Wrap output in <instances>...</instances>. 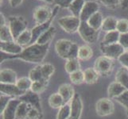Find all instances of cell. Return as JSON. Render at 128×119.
I'll list each match as a JSON object with an SVG mask.
<instances>
[{
    "mask_svg": "<svg viewBox=\"0 0 128 119\" xmlns=\"http://www.w3.org/2000/svg\"><path fill=\"white\" fill-rule=\"evenodd\" d=\"M118 62L121 64L122 67L128 68V51L126 50L123 53L118 57Z\"/></svg>",
    "mask_w": 128,
    "mask_h": 119,
    "instance_id": "ee69618b",
    "label": "cell"
},
{
    "mask_svg": "<svg viewBox=\"0 0 128 119\" xmlns=\"http://www.w3.org/2000/svg\"><path fill=\"white\" fill-rule=\"evenodd\" d=\"M121 4H122V8L125 9V8L128 7V0H122Z\"/></svg>",
    "mask_w": 128,
    "mask_h": 119,
    "instance_id": "681fc988",
    "label": "cell"
},
{
    "mask_svg": "<svg viewBox=\"0 0 128 119\" xmlns=\"http://www.w3.org/2000/svg\"><path fill=\"white\" fill-rule=\"evenodd\" d=\"M126 50H127V51H128V48H127V49H126Z\"/></svg>",
    "mask_w": 128,
    "mask_h": 119,
    "instance_id": "db71d44e",
    "label": "cell"
},
{
    "mask_svg": "<svg viewBox=\"0 0 128 119\" xmlns=\"http://www.w3.org/2000/svg\"><path fill=\"white\" fill-rule=\"evenodd\" d=\"M21 102L26 103L30 105H31L33 107L38 109V111L42 112V101L41 97L39 94L34 93L32 91H28L26 93L18 98Z\"/></svg>",
    "mask_w": 128,
    "mask_h": 119,
    "instance_id": "8fae6325",
    "label": "cell"
},
{
    "mask_svg": "<svg viewBox=\"0 0 128 119\" xmlns=\"http://www.w3.org/2000/svg\"><path fill=\"white\" fill-rule=\"evenodd\" d=\"M48 80H46V79H42V80H39V81H34L32 83L30 91H32L34 93L40 95L41 93L46 91V89L48 87Z\"/></svg>",
    "mask_w": 128,
    "mask_h": 119,
    "instance_id": "d6a6232c",
    "label": "cell"
},
{
    "mask_svg": "<svg viewBox=\"0 0 128 119\" xmlns=\"http://www.w3.org/2000/svg\"><path fill=\"white\" fill-rule=\"evenodd\" d=\"M71 115V111H70V104H64L62 107L59 109L58 114L56 115V119H68Z\"/></svg>",
    "mask_w": 128,
    "mask_h": 119,
    "instance_id": "74e56055",
    "label": "cell"
},
{
    "mask_svg": "<svg viewBox=\"0 0 128 119\" xmlns=\"http://www.w3.org/2000/svg\"><path fill=\"white\" fill-rule=\"evenodd\" d=\"M15 41L18 44V45H20L22 47H27L30 45L32 41L31 30H30V29L25 30L22 33L19 35V37L15 40Z\"/></svg>",
    "mask_w": 128,
    "mask_h": 119,
    "instance_id": "484cf974",
    "label": "cell"
},
{
    "mask_svg": "<svg viewBox=\"0 0 128 119\" xmlns=\"http://www.w3.org/2000/svg\"><path fill=\"white\" fill-rule=\"evenodd\" d=\"M32 80L29 77H22L20 79H18L16 85L22 91L26 92L30 90L32 86Z\"/></svg>",
    "mask_w": 128,
    "mask_h": 119,
    "instance_id": "e575fe53",
    "label": "cell"
},
{
    "mask_svg": "<svg viewBox=\"0 0 128 119\" xmlns=\"http://www.w3.org/2000/svg\"><path fill=\"white\" fill-rule=\"evenodd\" d=\"M14 41L9 25H0V41L8 42Z\"/></svg>",
    "mask_w": 128,
    "mask_h": 119,
    "instance_id": "1f68e13d",
    "label": "cell"
},
{
    "mask_svg": "<svg viewBox=\"0 0 128 119\" xmlns=\"http://www.w3.org/2000/svg\"><path fill=\"white\" fill-rule=\"evenodd\" d=\"M0 25H6V19H5V17L3 16L2 14H0Z\"/></svg>",
    "mask_w": 128,
    "mask_h": 119,
    "instance_id": "c3c4849f",
    "label": "cell"
},
{
    "mask_svg": "<svg viewBox=\"0 0 128 119\" xmlns=\"http://www.w3.org/2000/svg\"><path fill=\"white\" fill-rule=\"evenodd\" d=\"M99 3L95 1H86L81 11L80 18L81 21H88L90 17L99 11Z\"/></svg>",
    "mask_w": 128,
    "mask_h": 119,
    "instance_id": "4fadbf2b",
    "label": "cell"
},
{
    "mask_svg": "<svg viewBox=\"0 0 128 119\" xmlns=\"http://www.w3.org/2000/svg\"><path fill=\"white\" fill-rule=\"evenodd\" d=\"M42 112L38 111L36 108L32 107L28 114V116L26 119H42Z\"/></svg>",
    "mask_w": 128,
    "mask_h": 119,
    "instance_id": "b9f144b4",
    "label": "cell"
},
{
    "mask_svg": "<svg viewBox=\"0 0 128 119\" xmlns=\"http://www.w3.org/2000/svg\"><path fill=\"white\" fill-rule=\"evenodd\" d=\"M114 111V105L111 99L102 98L96 104V112L100 117L111 115Z\"/></svg>",
    "mask_w": 128,
    "mask_h": 119,
    "instance_id": "ba28073f",
    "label": "cell"
},
{
    "mask_svg": "<svg viewBox=\"0 0 128 119\" xmlns=\"http://www.w3.org/2000/svg\"><path fill=\"white\" fill-rule=\"evenodd\" d=\"M104 19V18L103 17L102 14H101L100 11H98L97 13H96L95 14L92 15L90 18L88 20L87 22L91 27L99 31L100 29H101V27H102Z\"/></svg>",
    "mask_w": 128,
    "mask_h": 119,
    "instance_id": "7402d4cb",
    "label": "cell"
},
{
    "mask_svg": "<svg viewBox=\"0 0 128 119\" xmlns=\"http://www.w3.org/2000/svg\"><path fill=\"white\" fill-rule=\"evenodd\" d=\"M117 23L118 20L114 17H107L104 19L101 29L106 33L114 31L117 28Z\"/></svg>",
    "mask_w": 128,
    "mask_h": 119,
    "instance_id": "cb8c5ba5",
    "label": "cell"
},
{
    "mask_svg": "<svg viewBox=\"0 0 128 119\" xmlns=\"http://www.w3.org/2000/svg\"><path fill=\"white\" fill-rule=\"evenodd\" d=\"M127 116H128V110H127Z\"/></svg>",
    "mask_w": 128,
    "mask_h": 119,
    "instance_id": "816d5d0a",
    "label": "cell"
},
{
    "mask_svg": "<svg viewBox=\"0 0 128 119\" xmlns=\"http://www.w3.org/2000/svg\"><path fill=\"white\" fill-rule=\"evenodd\" d=\"M56 32V28L54 26H51L50 29H47L46 31L38 38L36 43L40 44V45H47V44H50L52 40L54 39V37L55 36Z\"/></svg>",
    "mask_w": 128,
    "mask_h": 119,
    "instance_id": "ffe728a7",
    "label": "cell"
},
{
    "mask_svg": "<svg viewBox=\"0 0 128 119\" xmlns=\"http://www.w3.org/2000/svg\"><path fill=\"white\" fill-rule=\"evenodd\" d=\"M60 6H56L52 10H54V14H52V16L51 17V18L48 20L46 22L41 24V25H37L35 27H34L31 29V33H32V41H31V45L32 44L36 43L37 41L38 40V38L40 37L42 35L45 33L47 29H48L51 27V24L52 23V21H54L55 16L56 15L57 12H58Z\"/></svg>",
    "mask_w": 128,
    "mask_h": 119,
    "instance_id": "52a82bcc",
    "label": "cell"
},
{
    "mask_svg": "<svg viewBox=\"0 0 128 119\" xmlns=\"http://www.w3.org/2000/svg\"><path fill=\"white\" fill-rule=\"evenodd\" d=\"M97 1L110 9H116L122 2L120 0H97Z\"/></svg>",
    "mask_w": 128,
    "mask_h": 119,
    "instance_id": "f35d334b",
    "label": "cell"
},
{
    "mask_svg": "<svg viewBox=\"0 0 128 119\" xmlns=\"http://www.w3.org/2000/svg\"><path fill=\"white\" fill-rule=\"evenodd\" d=\"M12 98L8 95L1 94V97H0V113H2L3 111L5 110L6 107L7 106V104L9 103V102L10 101Z\"/></svg>",
    "mask_w": 128,
    "mask_h": 119,
    "instance_id": "7bdbcfd3",
    "label": "cell"
},
{
    "mask_svg": "<svg viewBox=\"0 0 128 119\" xmlns=\"http://www.w3.org/2000/svg\"><path fill=\"white\" fill-rule=\"evenodd\" d=\"M33 107L26 103L21 102L16 112V119H26L30 111Z\"/></svg>",
    "mask_w": 128,
    "mask_h": 119,
    "instance_id": "4316f807",
    "label": "cell"
},
{
    "mask_svg": "<svg viewBox=\"0 0 128 119\" xmlns=\"http://www.w3.org/2000/svg\"><path fill=\"white\" fill-rule=\"evenodd\" d=\"M86 1L85 0H73L68 6V10L71 11L72 14L75 17H80L81 11L84 8Z\"/></svg>",
    "mask_w": 128,
    "mask_h": 119,
    "instance_id": "603a6c76",
    "label": "cell"
},
{
    "mask_svg": "<svg viewBox=\"0 0 128 119\" xmlns=\"http://www.w3.org/2000/svg\"><path fill=\"white\" fill-rule=\"evenodd\" d=\"M52 14L54 10L48 6H38L34 11V19L37 25H41L50 20Z\"/></svg>",
    "mask_w": 128,
    "mask_h": 119,
    "instance_id": "30bf717a",
    "label": "cell"
},
{
    "mask_svg": "<svg viewBox=\"0 0 128 119\" xmlns=\"http://www.w3.org/2000/svg\"><path fill=\"white\" fill-rule=\"evenodd\" d=\"M100 49L104 56H108L112 60H118L126 49L120 43L111 44V45H100Z\"/></svg>",
    "mask_w": 128,
    "mask_h": 119,
    "instance_id": "9c48e42d",
    "label": "cell"
},
{
    "mask_svg": "<svg viewBox=\"0 0 128 119\" xmlns=\"http://www.w3.org/2000/svg\"><path fill=\"white\" fill-rule=\"evenodd\" d=\"M114 67V60L108 56H102L98 57L94 64V68L101 76H108L112 74Z\"/></svg>",
    "mask_w": 128,
    "mask_h": 119,
    "instance_id": "3957f363",
    "label": "cell"
},
{
    "mask_svg": "<svg viewBox=\"0 0 128 119\" xmlns=\"http://www.w3.org/2000/svg\"><path fill=\"white\" fill-rule=\"evenodd\" d=\"M41 68H42V72L44 79L50 80V79L55 72V67L51 64L46 63V64H41Z\"/></svg>",
    "mask_w": 128,
    "mask_h": 119,
    "instance_id": "836d02e7",
    "label": "cell"
},
{
    "mask_svg": "<svg viewBox=\"0 0 128 119\" xmlns=\"http://www.w3.org/2000/svg\"><path fill=\"white\" fill-rule=\"evenodd\" d=\"M120 37V33L118 32L117 30L114 31H111L106 33L102 41V45H111V44H116L118 43Z\"/></svg>",
    "mask_w": 128,
    "mask_h": 119,
    "instance_id": "f546056e",
    "label": "cell"
},
{
    "mask_svg": "<svg viewBox=\"0 0 128 119\" xmlns=\"http://www.w3.org/2000/svg\"><path fill=\"white\" fill-rule=\"evenodd\" d=\"M126 89L123 87L121 83L117 81L112 82L108 86V95L109 99H116L124 92Z\"/></svg>",
    "mask_w": 128,
    "mask_h": 119,
    "instance_id": "d6986e66",
    "label": "cell"
},
{
    "mask_svg": "<svg viewBox=\"0 0 128 119\" xmlns=\"http://www.w3.org/2000/svg\"><path fill=\"white\" fill-rule=\"evenodd\" d=\"M70 111H71V119H80L83 112V102L80 95L76 93L70 102Z\"/></svg>",
    "mask_w": 128,
    "mask_h": 119,
    "instance_id": "7c38bea8",
    "label": "cell"
},
{
    "mask_svg": "<svg viewBox=\"0 0 128 119\" xmlns=\"http://www.w3.org/2000/svg\"><path fill=\"white\" fill-rule=\"evenodd\" d=\"M8 25L14 41L27 29V21L22 16H10Z\"/></svg>",
    "mask_w": 128,
    "mask_h": 119,
    "instance_id": "277c9868",
    "label": "cell"
},
{
    "mask_svg": "<svg viewBox=\"0 0 128 119\" xmlns=\"http://www.w3.org/2000/svg\"><path fill=\"white\" fill-rule=\"evenodd\" d=\"M72 1L73 0H54V3L56 4V6L64 8H68L69 5L72 3Z\"/></svg>",
    "mask_w": 128,
    "mask_h": 119,
    "instance_id": "bcb514c9",
    "label": "cell"
},
{
    "mask_svg": "<svg viewBox=\"0 0 128 119\" xmlns=\"http://www.w3.org/2000/svg\"><path fill=\"white\" fill-rule=\"evenodd\" d=\"M0 48H1L2 52H5L8 55H18L23 51V47L18 45L15 41H8V42H2L0 41Z\"/></svg>",
    "mask_w": 128,
    "mask_h": 119,
    "instance_id": "5bb4252c",
    "label": "cell"
},
{
    "mask_svg": "<svg viewBox=\"0 0 128 119\" xmlns=\"http://www.w3.org/2000/svg\"><path fill=\"white\" fill-rule=\"evenodd\" d=\"M116 81L121 83L128 90V68L122 67L118 70L116 74Z\"/></svg>",
    "mask_w": 128,
    "mask_h": 119,
    "instance_id": "d4e9b609",
    "label": "cell"
},
{
    "mask_svg": "<svg viewBox=\"0 0 128 119\" xmlns=\"http://www.w3.org/2000/svg\"><path fill=\"white\" fill-rule=\"evenodd\" d=\"M116 30L120 33H128V20L125 18L118 20Z\"/></svg>",
    "mask_w": 128,
    "mask_h": 119,
    "instance_id": "ab89813d",
    "label": "cell"
},
{
    "mask_svg": "<svg viewBox=\"0 0 128 119\" xmlns=\"http://www.w3.org/2000/svg\"><path fill=\"white\" fill-rule=\"evenodd\" d=\"M22 1L23 0H9V2H10L11 7H17L21 5Z\"/></svg>",
    "mask_w": 128,
    "mask_h": 119,
    "instance_id": "7dc6e473",
    "label": "cell"
},
{
    "mask_svg": "<svg viewBox=\"0 0 128 119\" xmlns=\"http://www.w3.org/2000/svg\"><path fill=\"white\" fill-rule=\"evenodd\" d=\"M50 45V44L40 45V44L34 43L26 47L23 51L18 55H8L6 59H19L32 64H41L46 58Z\"/></svg>",
    "mask_w": 128,
    "mask_h": 119,
    "instance_id": "6da1fadb",
    "label": "cell"
},
{
    "mask_svg": "<svg viewBox=\"0 0 128 119\" xmlns=\"http://www.w3.org/2000/svg\"><path fill=\"white\" fill-rule=\"evenodd\" d=\"M0 91L1 94L8 95L11 98H19L26 93V91H22L16 84H9V83H1Z\"/></svg>",
    "mask_w": 128,
    "mask_h": 119,
    "instance_id": "2e32d148",
    "label": "cell"
},
{
    "mask_svg": "<svg viewBox=\"0 0 128 119\" xmlns=\"http://www.w3.org/2000/svg\"><path fill=\"white\" fill-rule=\"evenodd\" d=\"M21 100L18 98H12L9 102L5 110L1 114L2 119H16V112Z\"/></svg>",
    "mask_w": 128,
    "mask_h": 119,
    "instance_id": "9a60e30c",
    "label": "cell"
},
{
    "mask_svg": "<svg viewBox=\"0 0 128 119\" xmlns=\"http://www.w3.org/2000/svg\"><path fill=\"white\" fill-rule=\"evenodd\" d=\"M78 33L83 41L88 44H94L98 40L99 31L91 27L87 21H81Z\"/></svg>",
    "mask_w": 128,
    "mask_h": 119,
    "instance_id": "8992f818",
    "label": "cell"
},
{
    "mask_svg": "<svg viewBox=\"0 0 128 119\" xmlns=\"http://www.w3.org/2000/svg\"><path fill=\"white\" fill-rule=\"evenodd\" d=\"M41 1L46 2H48V3H52V2H54V0H41Z\"/></svg>",
    "mask_w": 128,
    "mask_h": 119,
    "instance_id": "f907efd6",
    "label": "cell"
},
{
    "mask_svg": "<svg viewBox=\"0 0 128 119\" xmlns=\"http://www.w3.org/2000/svg\"><path fill=\"white\" fill-rule=\"evenodd\" d=\"M58 93L62 96L64 101V103L67 104L71 102V100L74 97L76 92H75L73 87L68 83H63L58 88Z\"/></svg>",
    "mask_w": 128,
    "mask_h": 119,
    "instance_id": "e0dca14e",
    "label": "cell"
},
{
    "mask_svg": "<svg viewBox=\"0 0 128 119\" xmlns=\"http://www.w3.org/2000/svg\"><path fill=\"white\" fill-rule=\"evenodd\" d=\"M84 83L88 84H94L99 80L100 75L94 68H88L84 72Z\"/></svg>",
    "mask_w": 128,
    "mask_h": 119,
    "instance_id": "44dd1931",
    "label": "cell"
},
{
    "mask_svg": "<svg viewBox=\"0 0 128 119\" xmlns=\"http://www.w3.org/2000/svg\"><path fill=\"white\" fill-rule=\"evenodd\" d=\"M93 56V51L88 45H82L79 48L77 58L80 60H88Z\"/></svg>",
    "mask_w": 128,
    "mask_h": 119,
    "instance_id": "4dcf8cb0",
    "label": "cell"
},
{
    "mask_svg": "<svg viewBox=\"0 0 128 119\" xmlns=\"http://www.w3.org/2000/svg\"><path fill=\"white\" fill-rule=\"evenodd\" d=\"M64 69L69 75L80 70V64L78 58L67 60L64 64Z\"/></svg>",
    "mask_w": 128,
    "mask_h": 119,
    "instance_id": "f1b7e54d",
    "label": "cell"
},
{
    "mask_svg": "<svg viewBox=\"0 0 128 119\" xmlns=\"http://www.w3.org/2000/svg\"><path fill=\"white\" fill-rule=\"evenodd\" d=\"M114 99L116 100V102H118L122 106H123L127 111L128 110V90H126L122 95L118 96L117 98H116Z\"/></svg>",
    "mask_w": 128,
    "mask_h": 119,
    "instance_id": "60d3db41",
    "label": "cell"
},
{
    "mask_svg": "<svg viewBox=\"0 0 128 119\" xmlns=\"http://www.w3.org/2000/svg\"><path fill=\"white\" fill-rule=\"evenodd\" d=\"M28 77L31 79L32 82L39 81V80H42V79H44L43 76H42V72L41 65H38L32 70H30L29 72Z\"/></svg>",
    "mask_w": 128,
    "mask_h": 119,
    "instance_id": "8d00e7d4",
    "label": "cell"
},
{
    "mask_svg": "<svg viewBox=\"0 0 128 119\" xmlns=\"http://www.w3.org/2000/svg\"><path fill=\"white\" fill-rule=\"evenodd\" d=\"M81 23L80 17H75L73 15L62 17L58 20V24L64 32L68 33H74L78 32Z\"/></svg>",
    "mask_w": 128,
    "mask_h": 119,
    "instance_id": "5b68a950",
    "label": "cell"
},
{
    "mask_svg": "<svg viewBox=\"0 0 128 119\" xmlns=\"http://www.w3.org/2000/svg\"><path fill=\"white\" fill-rule=\"evenodd\" d=\"M64 101L58 92L57 93H54L51 95L48 98V105L50 107L54 109H60L64 105Z\"/></svg>",
    "mask_w": 128,
    "mask_h": 119,
    "instance_id": "83f0119b",
    "label": "cell"
},
{
    "mask_svg": "<svg viewBox=\"0 0 128 119\" xmlns=\"http://www.w3.org/2000/svg\"><path fill=\"white\" fill-rule=\"evenodd\" d=\"M69 79L73 84L80 85L83 83H84V74L81 70H79L77 72H75L69 75Z\"/></svg>",
    "mask_w": 128,
    "mask_h": 119,
    "instance_id": "d590c367",
    "label": "cell"
},
{
    "mask_svg": "<svg viewBox=\"0 0 128 119\" xmlns=\"http://www.w3.org/2000/svg\"><path fill=\"white\" fill-rule=\"evenodd\" d=\"M79 47L77 44L67 39L58 40L55 44V50L56 54L60 58L64 60L77 58Z\"/></svg>",
    "mask_w": 128,
    "mask_h": 119,
    "instance_id": "7a4b0ae2",
    "label": "cell"
},
{
    "mask_svg": "<svg viewBox=\"0 0 128 119\" xmlns=\"http://www.w3.org/2000/svg\"><path fill=\"white\" fill-rule=\"evenodd\" d=\"M118 43H120V45L125 48V49H127L128 48V33H120Z\"/></svg>",
    "mask_w": 128,
    "mask_h": 119,
    "instance_id": "f6af8a7d",
    "label": "cell"
},
{
    "mask_svg": "<svg viewBox=\"0 0 128 119\" xmlns=\"http://www.w3.org/2000/svg\"><path fill=\"white\" fill-rule=\"evenodd\" d=\"M68 119H71V118H68Z\"/></svg>",
    "mask_w": 128,
    "mask_h": 119,
    "instance_id": "f5cc1de1",
    "label": "cell"
},
{
    "mask_svg": "<svg viewBox=\"0 0 128 119\" xmlns=\"http://www.w3.org/2000/svg\"><path fill=\"white\" fill-rule=\"evenodd\" d=\"M17 73L12 69H2L0 72V81L1 83H9V84H16Z\"/></svg>",
    "mask_w": 128,
    "mask_h": 119,
    "instance_id": "ac0fdd59",
    "label": "cell"
}]
</instances>
